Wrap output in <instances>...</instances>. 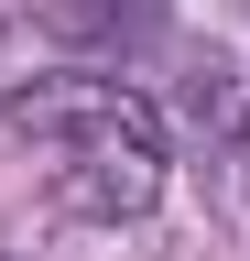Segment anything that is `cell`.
I'll return each mask as SVG.
<instances>
[{"mask_svg": "<svg viewBox=\"0 0 250 261\" xmlns=\"http://www.w3.org/2000/svg\"><path fill=\"white\" fill-rule=\"evenodd\" d=\"M11 130H33L54 152V207L76 218H142L152 196H163V130L131 87L109 76H54V87H22L11 98Z\"/></svg>", "mask_w": 250, "mask_h": 261, "instance_id": "1", "label": "cell"}, {"mask_svg": "<svg viewBox=\"0 0 250 261\" xmlns=\"http://www.w3.org/2000/svg\"><path fill=\"white\" fill-rule=\"evenodd\" d=\"M33 11H44L54 33H120V11H131V0H33Z\"/></svg>", "mask_w": 250, "mask_h": 261, "instance_id": "2", "label": "cell"}]
</instances>
